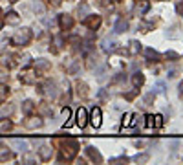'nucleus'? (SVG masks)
Returning a JSON list of instances; mask_svg holds the SVG:
<instances>
[{"instance_id": "f257e3e1", "label": "nucleus", "mask_w": 183, "mask_h": 165, "mask_svg": "<svg viewBox=\"0 0 183 165\" xmlns=\"http://www.w3.org/2000/svg\"><path fill=\"white\" fill-rule=\"evenodd\" d=\"M77 151H79V143H77L75 140H66V141H62L60 160H66V162L73 160V158H75V154H77Z\"/></svg>"}, {"instance_id": "f03ea898", "label": "nucleus", "mask_w": 183, "mask_h": 165, "mask_svg": "<svg viewBox=\"0 0 183 165\" xmlns=\"http://www.w3.org/2000/svg\"><path fill=\"white\" fill-rule=\"evenodd\" d=\"M29 40H31V29H27V28L18 29L15 33V37H13V44L15 46H26Z\"/></svg>"}, {"instance_id": "7ed1b4c3", "label": "nucleus", "mask_w": 183, "mask_h": 165, "mask_svg": "<svg viewBox=\"0 0 183 165\" xmlns=\"http://www.w3.org/2000/svg\"><path fill=\"white\" fill-rule=\"evenodd\" d=\"M20 81H22L24 84H33V83H37V72L31 70V68L24 70V72L20 73Z\"/></svg>"}, {"instance_id": "20e7f679", "label": "nucleus", "mask_w": 183, "mask_h": 165, "mask_svg": "<svg viewBox=\"0 0 183 165\" xmlns=\"http://www.w3.org/2000/svg\"><path fill=\"white\" fill-rule=\"evenodd\" d=\"M84 24L90 28V29H97L101 26V17L99 15H86L84 17Z\"/></svg>"}, {"instance_id": "39448f33", "label": "nucleus", "mask_w": 183, "mask_h": 165, "mask_svg": "<svg viewBox=\"0 0 183 165\" xmlns=\"http://www.w3.org/2000/svg\"><path fill=\"white\" fill-rule=\"evenodd\" d=\"M115 48H117V40H115V37H106V39L103 40V50H104L106 53L115 51Z\"/></svg>"}, {"instance_id": "423d86ee", "label": "nucleus", "mask_w": 183, "mask_h": 165, "mask_svg": "<svg viewBox=\"0 0 183 165\" xmlns=\"http://www.w3.org/2000/svg\"><path fill=\"white\" fill-rule=\"evenodd\" d=\"M148 7H150V4H148L147 0H137L136 6H134V13L141 17V15H145V13L148 11Z\"/></svg>"}, {"instance_id": "0eeeda50", "label": "nucleus", "mask_w": 183, "mask_h": 165, "mask_svg": "<svg viewBox=\"0 0 183 165\" xmlns=\"http://www.w3.org/2000/svg\"><path fill=\"white\" fill-rule=\"evenodd\" d=\"M24 127L29 129V130L40 129V127H42V119H40V118H27V119L24 121Z\"/></svg>"}, {"instance_id": "6e6552de", "label": "nucleus", "mask_w": 183, "mask_h": 165, "mask_svg": "<svg viewBox=\"0 0 183 165\" xmlns=\"http://www.w3.org/2000/svg\"><path fill=\"white\" fill-rule=\"evenodd\" d=\"M42 92H44V94H46L48 97H51V99H53V97H57V86H55V84H53L51 81H48V83L44 84Z\"/></svg>"}, {"instance_id": "1a4fd4ad", "label": "nucleus", "mask_w": 183, "mask_h": 165, "mask_svg": "<svg viewBox=\"0 0 183 165\" xmlns=\"http://www.w3.org/2000/svg\"><path fill=\"white\" fill-rule=\"evenodd\" d=\"M11 147L16 149V151H20V152H26V151H27V143H26L24 140H20V138H13V140H11Z\"/></svg>"}, {"instance_id": "9d476101", "label": "nucleus", "mask_w": 183, "mask_h": 165, "mask_svg": "<svg viewBox=\"0 0 183 165\" xmlns=\"http://www.w3.org/2000/svg\"><path fill=\"white\" fill-rule=\"evenodd\" d=\"M51 154H53V149H51L49 145H42V147L38 149V156H40V160H44V162H48V160L51 158Z\"/></svg>"}, {"instance_id": "9b49d317", "label": "nucleus", "mask_w": 183, "mask_h": 165, "mask_svg": "<svg viewBox=\"0 0 183 165\" xmlns=\"http://www.w3.org/2000/svg\"><path fill=\"white\" fill-rule=\"evenodd\" d=\"M59 22H60V28H62V29H70V28L73 26V18H71L70 15H60V17H59Z\"/></svg>"}, {"instance_id": "f8f14e48", "label": "nucleus", "mask_w": 183, "mask_h": 165, "mask_svg": "<svg viewBox=\"0 0 183 165\" xmlns=\"http://www.w3.org/2000/svg\"><path fill=\"white\" fill-rule=\"evenodd\" d=\"M86 121H88L86 110H84V108H79V110H77V125L82 129V127H86Z\"/></svg>"}, {"instance_id": "ddd939ff", "label": "nucleus", "mask_w": 183, "mask_h": 165, "mask_svg": "<svg viewBox=\"0 0 183 165\" xmlns=\"http://www.w3.org/2000/svg\"><path fill=\"white\" fill-rule=\"evenodd\" d=\"M90 121H92V125H93L95 129H97V127H101V108H93V110H92Z\"/></svg>"}, {"instance_id": "4468645a", "label": "nucleus", "mask_w": 183, "mask_h": 165, "mask_svg": "<svg viewBox=\"0 0 183 165\" xmlns=\"http://www.w3.org/2000/svg\"><path fill=\"white\" fill-rule=\"evenodd\" d=\"M86 154H88L93 162H97V163H101V162H103V156H101V154H99L93 147H88V149H86Z\"/></svg>"}, {"instance_id": "2eb2a0df", "label": "nucleus", "mask_w": 183, "mask_h": 165, "mask_svg": "<svg viewBox=\"0 0 183 165\" xmlns=\"http://www.w3.org/2000/svg\"><path fill=\"white\" fill-rule=\"evenodd\" d=\"M11 129H13L11 119H0V134H7Z\"/></svg>"}, {"instance_id": "dca6fc26", "label": "nucleus", "mask_w": 183, "mask_h": 165, "mask_svg": "<svg viewBox=\"0 0 183 165\" xmlns=\"http://www.w3.org/2000/svg\"><path fill=\"white\" fill-rule=\"evenodd\" d=\"M128 29V22L125 20V18H119L117 22H115V33H123V31H126Z\"/></svg>"}, {"instance_id": "f3484780", "label": "nucleus", "mask_w": 183, "mask_h": 165, "mask_svg": "<svg viewBox=\"0 0 183 165\" xmlns=\"http://www.w3.org/2000/svg\"><path fill=\"white\" fill-rule=\"evenodd\" d=\"M132 83H134V86H141V84L145 83V75H143L141 72H136V73L132 75Z\"/></svg>"}, {"instance_id": "a211bd4d", "label": "nucleus", "mask_w": 183, "mask_h": 165, "mask_svg": "<svg viewBox=\"0 0 183 165\" xmlns=\"http://www.w3.org/2000/svg\"><path fill=\"white\" fill-rule=\"evenodd\" d=\"M33 110H35V105H33V101H29V99H26V101L22 103V112L29 116V114H31Z\"/></svg>"}, {"instance_id": "6ab92c4d", "label": "nucleus", "mask_w": 183, "mask_h": 165, "mask_svg": "<svg viewBox=\"0 0 183 165\" xmlns=\"http://www.w3.org/2000/svg\"><path fill=\"white\" fill-rule=\"evenodd\" d=\"M18 20H20V18H18V15H16L15 11H9V13L5 15V22H7V24H13V26H15V24H18Z\"/></svg>"}, {"instance_id": "aec40b11", "label": "nucleus", "mask_w": 183, "mask_h": 165, "mask_svg": "<svg viewBox=\"0 0 183 165\" xmlns=\"http://www.w3.org/2000/svg\"><path fill=\"white\" fill-rule=\"evenodd\" d=\"M77 94L81 97H88V86L84 83H77Z\"/></svg>"}, {"instance_id": "412c9836", "label": "nucleus", "mask_w": 183, "mask_h": 165, "mask_svg": "<svg viewBox=\"0 0 183 165\" xmlns=\"http://www.w3.org/2000/svg\"><path fill=\"white\" fill-rule=\"evenodd\" d=\"M31 9L35 11V13H44V6L40 4V0H33V4H31Z\"/></svg>"}, {"instance_id": "4be33fe9", "label": "nucleus", "mask_w": 183, "mask_h": 165, "mask_svg": "<svg viewBox=\"0 0 183 165\" xmlns=\"http://www.w3.org/2000/svg\"><path fill=\"white\" fill-rule=\"evenodd\" d=\"M139 50H141V42H137V40H130V53H139Z\"/></svg>"}, {"instance_id": "5701e85b", "label": "nucleus", "mask_w": 183, "mask_h": 165, "mask_svg": "<svg viewBox=\"0 0 183 165\" xmlns=\"http://www.w3.org/2000/svg\"><path fill=\"white\" fill-rule=\"evenodd\" d=\"M35 66H37V70H48V68H49V62H48L46 59H37Z\"/></svg>"}, {"instance_id": "b1692460", "label": "nucleus", "mask_w": 183, "mask_h": 165, "mask_svg": "<svg viewBox=\"0 0 183 165\" xmlns=\"http://www.w3.org/2000/svg\"><path fill=\"white\" fill-rule=\"evenodd\" d=\"M132 162H136V163H147L148 162V154H136L132 158Z\"/></svg>"}, {"instance_id": "393cba45", "label": "nucleus", "mask_w": 183, "mask_h": 165, "mask_svg": "<svg viewBox=\"0 0 183 165\" xmlns=\"http://www.w3.org/2000/svg\"><path fill=\"white\" fill-rule=\"evenodd\" d=\"M154 94H165V83L163 81H158L154 84Z\"/></svg>"}, {"instance_id": "a878e982", "label": "nucleus", "mask_w": 183, "mask_h": 165, "mask_svg": "<svg viewBox=\"0 0 183 165\" xmlns=\"http://www.w3.org/2000/svg\"><path fill=\"white\" fill-rule=\"evenodd\" d=\"M154 99H156V94H154V92H150V94H147V96L143 97V103H145V107H148V105H152V103H154Z\"/></svg>"}, {"instance_id": "bb28decb", "label": "nucleus", "mask_w": 183, "mask_h": 165, "mask_svg": "<svg viewBox=\"0 0 183 165\" xmlns=\"http://www.w3.org/2000/svg\"><path fill=\"white\" fill-rule=\"evenodd\" d=\"M0 66H13V62H11V57L9 55H0Z\"/></svg>"}, {"instance_id": "cd10ccee", "label": "nucleus", "mask_w": 183, "mask_h": 165, "mask_svg": "<svg viewBox=\"0 0 183 165\" xmlns=\"http://www.w3.org/2000/svg\"><path fill=\"white\" fill-rule=\"evenodd\" d=\"M11 158V151H7L4 145H0V160H9Z\"/></svg>"}, {"instance_id": "c85d7f7f", "label": "nucleus", "mask_w": 183, "mask_h": 165, "mask_svg": "<svg viewBox=\"0 0 183 165\" xmlns=\"http://www.w3.org/2000/svg\"><path fill=\"white\" fill-rule=\"evenodd\" d=\"M88 11H90V9H88V6H86V4H81V6L77 7V13H79V17H82V18L88 15Z\"/></svg>"}, {"instance_id": "c756f323", "label": "nucleus", "mask_w": 183, "mask_h": 165, "mask_svg": "<svg viewBox=\"0 0 183 165\" xmlns=\"http://www.w3.org/2000/svg\"><path fill=\"white\" fill-rule=\"evenodd\" d=\"M38 112L44 114V116H49V114H51V108H49L46 103H40V105H38Z\"/></svg>"}, {"instance_id": "7c9ffc66", "label": "nucleus", "mask_w": 183, "mask_h": 165, "mask_svg": "<svg viewBox=\"0 0 183 165\" xmlns=\"http://www.w3.org/2000/svg\"><path fill=\"white\" fill-rule=\"evenodd\" d=\"M79 68H81V61H75V62H71V64H70V68H68V73H75Z\"/></svg>"}, {"instance_id": "2f4dec72", "label": "nucleus", "mask_w": 183, "mask_h": 165, "mask_svg": "<svg viewBox=\"0 0 183 165\" xmlns=\"http://www.w3.org/2000/svg\"><path fill=\"white\" fill-rule=\"evenodd\" d=\"M0 112H2L4 116H9V114L13 112V107H11V105H7V107H2V108H0Z\"/></svg>"}, {"instance_id": "473e14b6", "label": "nucleus", "mask_w": 183, "mask_h": 165, "mask_svg": "<svg viewBox=\"0 0 183 165\" xmlns=\"http://www.w3.org/2000/svg\"><path fill=\"white\" fill-rule=\"evenodd\" d=\"M169 147H170L172 151H176V149L180 147V140H169Z\"/></svg>"}, {"instance_id": "72a5a7b5", "label": "nucleus", "mask_w": 183, "mask_h": 165, "mask_svg": "<svg viewBox=\"0 0 183 165\" xmlns=\"http://www.w3.org/2000/svg\"><path fill=\"white\" fill-rule=\"evenodd\" d=\"M126 162H128V160H126L125 156H119V158H112V160H110V163H126Z\"/></svg>"}, {"instance_id": "f704fd0d", "label": "nucleus", "mask_w": 183, "mask_h": 165, "mask_svg": "<svg viewBox=\"0 0 183 165\" xmlns=\"http://www.w3.org/2000/svg\"><path fill=\"white\" fill-rule=\"evenodd\" d=\"M7 70H4V68H0V83H5L7 81Z\"/></svg>"}, {"instance_id": "c9c22d12", "label": "nucleus", "mask_w": 183, "mask_h": 165, "mask_svg": "<svg viewBox=\"0 0 183 165\" xmlns=\"http://www.w3.org/2000/svg\"><path fill=\"white\" fill-rule=\"evenodd\" d=\"M145 53H147L148 59H158V51H154V50H147Z\"/></svg>"}, {"instance_id": "e433bc0d", "label": "nucleus", "mask_w": 183, "mask_h": 165, "mask_svg": "<svg viewBox=\"0 0 183 165\" xmlns=\"http://www.w3.org/2000/svg\"><path fill=\"white\" fill-rule=\"evenodd\" d=\"M99 99H103V101H108V99H110L108 92H106V90H101V92H99Z\"/></svg>"}, {"instance_id": "4c0bfd02", "label": "nucleus", "mask_w": 183, "mask_h": 165, "mask_svg": "<svg viewBox=\"0 0 183 165\" xmlns=\"http://www.w3.org/2000/svg\"><path fill=\"white\" fill-rule=\"evenodd\" d=\"M22 162H24V163H33V162H35V158H33V156H29V154H26V156H22Z\"/></svg>"}, {"instance_id": "58836bf2", "label": "nucleus", "mask_w": 183, "mask_h": 165, "mask_svg": "<svg viewBox=\"0 0 183 165\" xmlns=\"http://www.w3.org/2000/svg\"><path fill=\"white\" fill-rule=\"evenodd\" d=\"M60 118H62L64 121H68V118H70V108H64L62 114H60Z\"/></svg>"}, {"instance_id": "ea45409f", "label": "nucleus", "mask_w": 183, "mask_h": 165, "mask_svg": "<svg viewBox=\"0 0 183 165\" xmlns=\"http://www.w3.org/2000/svg\"><path fill=\"white\" fill-rule=\"evenodd\" d=\"M5 96H7V90H5V88H2V86H0V103H2V101H4V99H5Z\"/></svg>"}, {"instance_id": "a19ab883", "label": "nucleus", "mask_w": 183, "mask_h": 165, "mask_svg": "<svg viewBox=\"0 0 183 165\" xmlns=\"http://www.w3.org/2000/svg\"><path fill=\"white\" fill-rule=\"evenodd\" d=\"M180 55L176 53V51H167V59H178Z\"/></svg>"}, {"instance_id": "79ce46f5", "label": "nucleus", "mask_w": 183, "mask_h": 165, "mask_svg": "<svg viewBox=\"0 0 183 165\" xmlns=\"http://www.w3.org/2000/svg\"><path fill=\"white\" fill-rule=\"evenodd\" d=\"M130 118H132L130 114H126V116L123 118V127H125V125H128V119H130Z\"/></svg>"}, {"instance_id": "37998d69", "label": "nucleus", "mask_w": 183, "mask_h": 165, "mask_svg": "<svg viewBox=\"0 0 183 165\" xmlns=\"http://www.w3.org/2000/svg\"><path fill=\"white\" fill-rule=\"evenodd\" d=\"M136 94H137V92H136V90H132L130 94H126V97H128V99H132V97H136Z\"/></svg>"}, {"instance_id": "c03bdc74", "label": "nucleus", "mask_w": 183, "mask_h": 165, "mask_svg": "<svg viewBox=\"0 0 183 165\" xmlns=\"http://www.w3.org/2000/svg\"><path fill=\"white\" fill-rule=\"evenodd\" d=\"M178 13H180V15H183V6H181V4L178 6Z\"/></svg>"}, {"instance_id": "a18cd8bd", "label": "nucleus", "mask_w": 183, "mask_h": 165, "mask_svg": "<svg viewBox=\"0 0 183 165\" xmlns=\"http://www.w3.org/2000/svg\"><path fill=\"white\" fill-rule=\"evenodd\" d=\"M51 2H53V4H55V6H59V4H60V2H62V0H51Z\"/></svg>"}, {"instance_id": "49530a36", "label": "nucleus", "mask_w": 183, "mask_h": 165, "mask_svg": "<svg viewBox=\"0 0 183 165\" xmlns=\"http://www.w3.org/2000/svg\"><path fill=\"white\" fill-rule=\"evenodd\" d=\"M180 94H181V96H183V83H181V84H180Z\"/></svg>"}, {"instance_id": "de8ad7c7", "label": "nucleus", "mask_w": 183, "mask_h": 165, "mask_svg": "<svg viewBox=\"0 0 183 165\" xmlns=\"http://www.w3.org/2000/svg\"><path fill=\"white\" fill-rule=\"evenodd\" d=\"M108 2H110V0H101V4H103V6H104V4H108Z\"/></svg>"}, {"instance_id": "09e8293b", "label": "nucleus", "mask_w": 183, "mask_h": 165, "mask_svg": "<svg viewBox=\"0 0 183 165\" xmlns=\"http://www.w3.org/2000/svg\"><path fill=\"white\" fill-rule=\"evenodd\" d=\"M11 2H18V0H11Z\"/></svg>"}, {"instance_id": "8fccbe9b", "label": "nucleus", "mask_w": 183, "mask_h": 165, "mask_svg": "<svg viewBox=\"0 0 183 165\" xmlns=\"http://www.w3.org/2000/svg\"><path fill=\"white\" fill-rule=\"evenodd\" d=\"M0 29H2V22H0Z\"/></svg>"}]
</instances>
